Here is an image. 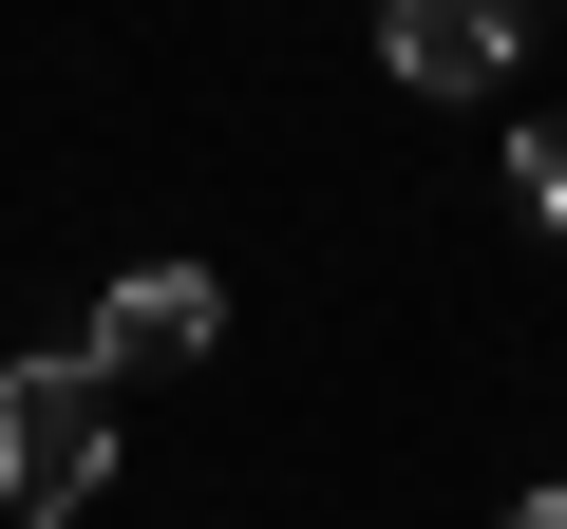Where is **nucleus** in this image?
I'll list each match as a JSON object with an SVG mask.
<instances>
[{"label": "nucleus", "instance_id": "f03ea898", "mask_svg": "<svg viewBox=\"0 0 567 529\" xmlns=\"http://www.w3.org/2000/svg\"><path fill=\"white\" fill-rule=\"evenodd\" d=\"M511 39H529V0H379V76H416V95H492Z\"/></svg>", "mask_w": 567, "mask_h": 529}, {"label": "nucleus", "instance_id": "7ed1b4c3", "mask_svg": "<svg viewBox=\"0 0 567 529\" xmlns=\"http://www.w3.org/2000/svg\"><path fill=\"white\" fill-rule=\"evenodd\" d=\"M208 341H227V284H208V264H114V303H95V360L114 378H171Z\"/></svg>", "mask_w": 567, "mask_h": 529}, {"label": "nucleus", "instance_id": "39448f33", "mask_svg": "<svg viewBox=\"0 0 567 529\" xmlns=\"http://www.w3.org/2000/svg\"><path fill=\"white\" fill-rule=\"evenodd\" d=\"M511 529H567V491H511Z\"/></svg>", "mask_w": 567, "mask_h": 529}, {"label": "nucleus", "instance_id": "f257e3e1", "mask_svg": "<svg viewBox=\"0 0 567 529\" xmlns=\"http://www.w3.org/2000/svg\"><path fill=\"white\" fill-rule=\"evenodd\" d=\"M114 491V360L95 341H39V360H0V510L58 529Z\"/></svg>", "mask_w": 567, "mask_h": 529}, {"label": "nucleus", "instance_id": "20e7f679", "mask_svg": "<svg viewBox=\"0 0 567 529\" xmlns=\"http://www.w3.org/2000/svg\"><path fill=\"white\" fill-rule=\"evenodd\" d=\"M511 189H529V208L567 227V133H529V152H511Z\"/></svg>", "mask_w": 567, "mask_h": 529}]
</instances>
